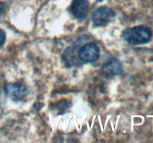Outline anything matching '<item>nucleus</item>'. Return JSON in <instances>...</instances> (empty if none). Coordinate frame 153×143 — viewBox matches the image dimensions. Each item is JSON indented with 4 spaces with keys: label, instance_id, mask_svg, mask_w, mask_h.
I'll return each mask as SVG.
<instances>
[{
    "label": "nucleus",
    "instance_id": "1",
    "mask_svg": "<svg viewBox=\"0 0 153 143\" xmlns=\"http://www.w3.org/2000/svg\"><path fill=\"white\" fill-rule=\"evenodd\" d=\"M122 37L126 42L131 45H143L152 40V31L149 27L137 25L124 30Z\"/></svg>",
    "mask_w": 153,
    "mask_h": 143
},
{
    "label": "nucleus",
    "instance_id": "2",
    "mask_svg": "<svg viewBox=\"0 0 153 143\" xmlns=\"http://www.w3.org/2000/svg\"><path fill=\"white\" fill-rule=\"evenodd\" d=\"M100 51L94 43H88L82 46L78 52L79 60L85 63H94L99 59Z\"/></svg>",
    "mask_w": 153,
    "mask_h": 143
},
{
    "label": "nucleus",
    "instance_id": "3",
    "mask_svg": "<svg viewBox=\"0 0 153 143\" xmlns=\"http://www.w3.org/2000/svg\"><path fill=\"white\" fill-rule=\"evenodd\" d=\"M114 16V12L111 9L106 6H102L94 11L91 18L94 26L100 27L107 25Z\"/></svg>",
    "mask_w": 153,
    "mask_h": 143
},
{
    "label": "nucleus",
    "instance_id": "4",
    "mask_svg": "<svg viewBox=\"0 0 153 143\" xmlns=\"http://www.w3.org/2000/svg\"><path fill=\"white\" fill-rule=\"evenodd\" d=\"M5 93L14 101H22L27 96L28 89L27 86L22 83H12L7 85Z\"/></svg>",
    "mask_w": 153,
    "mask_h": 143
},
{
    "label": "nucleus",
    "instance_id": "5",
    "mask_svg": "<svg viewBox=\"0 0 153 143\" xmlns=\"http://www.w3.org/2000/svg\"><path fill=\"white\" fill-rule=\"evenodd\" d=\"M102 72L105 77L120 75L123 72V66L118 59L110 57L102 66Z\"/></svg>",
    "mask_w": 153,
    "mask_h": 143
},
{
    "label": "nucleus",
    "instance_id": "6",
    "mask_svg": "<svg viewBox=\"0 0 153 143\" xmlns=\"http://www.w3.org/2000/svg\"><path fill=\"white\" fill-rule=\"evenodd\" d=\"M89 9L88 0H73L70 5V12L76 19L82 21L85 19Z\"/></svg>",
    "mask_w": 153,
    "mask_h": 143
},
{
    "label": "nucleus",
    "instance_id": "7",
    "mask_svg": "<svg viewBox=\"0 0 153 143\" xmlns=\"http://www.w3.org/2000/svg\"><path fill=\"white\" fill-rule=\"evenodd\" d=\"M6 36L5 33L3 30L0 29V47L3 46V44L4 43V41H5Z\"/></svg>",
    "mask_w": 153,
    "mask_h": 143
},
{
    "label": "nucleus",
    "instance_id": "8",
    "mask_svg": "<svg viewBox=\"0 0 153 143\" xmlns=\"http://www.w3.org/2000/svg\"><path fill=\"white\" fill-rule=\"evenodd\" d=\"M4 12V3L0 1V15L2 14Z\"/></svg>",
    "mask_w": 153,
    "mask_h": 143
}]
</instances>
